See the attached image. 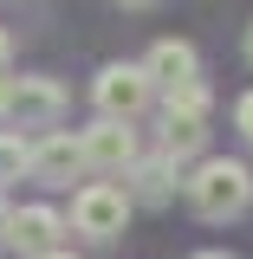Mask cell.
Returning <instances> with one entry per match:
<instances>
[{"mask_svg": "<svg viewBox=\"0 0 253 259\" xmlns=\"http://www.w3.org/2000/svg\"><path fill=\"white\" fill-rule=\"evenodd\" d=\"M182 188H189V207L201 221H234V214L253 207V168L234 162V156H208Z\"/></svg>", "mask_w": 253, "mask_h": 259, "instance_id": "6da1fadb", "label": "cell"}, {"mask_svg": "<svg viewBox=\"0 0 253 259\" xmlns=\"http://www.w3.org/2000/svg\"><path fill=\"white\" fill-rule=\"evenodd\" d=\"M150 97H156V84H150L143 65H104L91 78V104H97L104 123H136L150 110Z\"/></svg>", "mask_w": 253, "mask_h": 259, "instance_id": "7a4b0ae2", "label": "cell"}, {"mask_svg": "<svg viewBox=\"0 0 253 259\" xmlns=\"http://www.w3.org/2000/svg\"><path fill=\"white\" fill-rule=\"evenodd\" d=\"M208 110H214V97L208 84H189V91H169L162 97V156H195L201 143H208Z\"/></svg>", "mask_w": 253, "mask_h": 259, "instance_id": "3957f363", "label": "cell"}, {"mask_svg": "<svg viewBox=\"0 0 253 259\" xmlns=\"http://www.w3.org/2000/svg\"><path fill=\"white\" fill-rule=\"evenodd\" d=\"M130 221V188H117V182H85V188L71 194V227L85 233V240H117Z\"/></svg>", "mask_w": 253, "mask_h": 259, "instance_id": "277c9868", "label": "cell"}, {"mask_svg": "<svg viewBox=\"0 0 253 259\" xmlns=\"http://www.w3.org/2000/svg\"><path fill=\"white\" fill-rule=\"evenodd\" d=\"M78 149H85V168H91V175H130V168H136V130L130 123H104V117H97L91 130H78Z\"/></svg>", "mask_w": 253, "mask_h": 259, "instance_id": "5b68a950", "label": "cell"}, {"mask_svg": "<svg viewBox=\"0 0 253 259\" xmlns=\"http://www.w3.org/2000/svg\"><path fill=\"white\" fill-rule=\"evenodd\" d=\"M65 117V84L59 78H13V123L20 130H59Z\"/></svg>", "mask_w": 253, "mask_h": 259, "instance_id": "8992f818", "label": "cell"}, {"mask_svg": "<svg viewBox=\"0 0 253 259\" xmlns=\"http://www.w3.org/2000/svg\"><path fill=\"white\" fill-rule=\"evenodd\" d=\"M59 207H46V201H32V207H13V221H7V246L13 253H26V259H46V253H59Z\"/></svg>", "mask_w": 253, "mask_h": 259, "instance_id": "52a82bcc", "label": "cell"}, {"mask_svg": "<svg viewBox=\"0 0 253 259\" xmlns=\"http://www.w3.org/2000/svg\"><path fill=\"white\" fill-rule=\"evenodd\" d=\"M143 71H150V84H162V91H189V84H201V59H195L189 39H156L150 59H143Z\"/></svg>", "mask_w": 253, "mask_h": 259, "instance_id": "ba28073f", "label": "cell"}, {"mask_svg": "<svg viewBox=\"0 0 253 259\" xmlns=\"http://www.w3.org/2000/svg\"><path fill=\"white\" fill-rule=\"evenodd\" d=\"M32 175L52 182V188H71V175H85V149H78V136H71V130L39 136V143H32Z\"/></svg>", "mask_w": 253, "mask_h": 259, "instance_id": "9c48e42d", "label": "cell"}, {"mask_svg": "<svg viewBox=\"0 0 253 259\" xmlns=\"http://www.w3.org/2000/svg\"><path fill=\"white\" fill-rule=\"evenodd\" d=\"M175 182H182V175H175V156H143L136 162V168H130V201H150V207H162V201H169V194H175Z\"/></svg>", "mask_w": 253, "mask_h": 259, "instance_id": "30bf717a", "label": "cell"}, {"mask_svg": "<svg viewBox=\"0 0 253 259\" xmlns=\"http://www.w3.org/2000/svg\"><path fill=\"white\" fill-rule=\"evenodd\" d=\"M20 175H32V143L20 130H0V182H20Z\"/></svg>", "mask_w": 253, "mask_h": 259, "instance_id": "8fae6325", "label": "cell"}, {"mask_svg": "<svg viewBox=\"0 0 253 259\" xmlns=\"http://www.w3.org/2000/svg\"><path fill=\"white\" fill-rule=\"evenodd\" d=\"M234 130H240V136H247V143H253V91L240 97V104H234Z\"/></svg>", "mask_w": 253, "mask_h": 259, "instance_id": "7c38bea8", "label": "cell"}, {"mask_svg": "<svg viewBox=\"0 0 253 259\" xmlns=\"http://www.w3.org/2000/svg\"><path fill=\"white\" fill-rule=\"evenodd\" d=\"M0 123H13V78H0Z\"/></svg>", "mask_w": 253, "mask_h": 259, "instance_id": "4fadbf2b", "label": "cell"}, {"mask_svg": "<svg viewBox=\"0 0 253 259\" xmlns=\"http://www.w3.org/2000/svg\"><path fill=\"white\" fill-rule=\"evenodd\" d=\"M0 78H13V39H7V26H0Z\"/></svg>", "mask_w": 253, "mask_h": 259, "instance_id": "5bb4252c", "label": "cell"}, {"mask_svg": "<svg viewBox=\"0 0 253 259\" xmlns=\"http://www.w3.org/2000/svg\"><path fill=\"white\" fill-rule=\"evenodd\" d=\"M7 221H13V207H0V246H7Z\"/></svg>", "mask_w": 253, "mask_h": 259, "instance_id": "9a60e30c", "label": "cell"}, {"mask_svg": "<svg viewBox=\"0 0 253 259\" xmlns=\"http://www.w3.org/2000/svg\"><path fill=\"white\" fill-rule=\"evenodd\" d=\"M117 7H156V0H117Z\"/></svg>", "mask_w": 253, "mask_h": 259, "instance_id": "2e32d148", "label": "cell"}, {"mask_svg": "<svg viewBox=\"0 0 253 259\" xmlns=\"http://www.w3.org/2000/svg\"><path fill=\"white\" fill-rule=\"evenodd\" d=\"M46 259H78V253H65V246H59V253H46Z\"/></svg>", "mask_w": 253, "mask_h": 259, "instance_id": "e0dca14e", "label": "cell"}, {"mask_svg": "<svg viewBox=\"0 0 253 259\" xmlns=\"http://www.w3.org/2000/svg\"><path fill=\"white\" fill-rule=\"evenodd\" d=\"M195 259H227V253H195Z\"/></svg>", "mask_w": 253, "mask_h": 259, "instance_id": "ac0fdd59", "label": "cell"}, {"mask_svg": "<svg viewBox=\"0 0 253 259\" xmlns=\"http://www.w3.org/2000/svg\"><path fill=\"white\" fill-rule=\"evenodd\" d=\"M247 59H253V26H247Z\"/></svg>", "mask_w": 253, "mask_h": 259, "instance_id": "d6986e66", "label": "cell"}]
</instances>
